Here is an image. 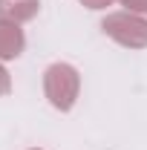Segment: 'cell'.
I'll use <instances>...</instances> for the list:
<instances>
[{
  "mask_svg": "<svg viewBox=\"0 0 147 150\" xmlns=\"http://www.w3.org/2000/svg\"><path fill=\"white\" fill-rule=\"evenodd\" d=\"M78 93H81V75L72 64H64L58 61L52 67H46L43 72V95L46 101L61 112H69L78 101Z\"/></svg>",
  "mask_w": 147,
  "mask_h": 150,
  "instance_id": "1",
  "label": "cell"
},
{
  "mask_svg": "<svg viewBox=\"0 0 147 150\" xmlns=\"http://www.w3.org/2000/svg\"><path fill=\"white\" fill-rule=\"evenodd\" d=\"M101 32L124 49H147V18L133 12H112L101 20Z\"/></svg>",
  "mask_w": 147,
  "mask_h": 150,
  "instance_id": "2",
  "label": "cell"
},
{
  "mask_svg": "<svg viewBox=\"0 0 147 150\" xmlns=\"http://www.w3.org/2000/svg\"><path fill=\"white\" fill-rule=\"evenodd\" d=\"M26 49V35L20 29V23H9L0 20V61H12L20 58Z\"/></svg>",
  "mask_w": 147,
  "mask_h": 150,
  "instance_id": "3",
  "label": "cell"
},
{
  "mask_svg": "<svg viewBox=\"0 0 147 150\" xmlns=\"http://www.w3.org/2000/svg\"><path fill=\"white\" fill-rule=\"evenodd\" d=\"M40 12V0H0V20L29 23Z\"/></svg>",
  "mask_w": 147,
  "mask_h": 150,
  "instance_id": "4",
  "label": "cell"
},
{
  "mask_svg": "<svg viewBox=\"0 0 147 150\" xmlns=\"http://www.w3.org/2000/svg\"><path fill=\"white\" fill-rule=\"evenodd\" d=\"M124 6V12H133V15H141L147 18V0H118Z\"/></svg>",
  "mask_w": 147,
  "mask_h": 150,
  "instance_id": "5",
  "label": "cell"
},
{
  "mask_svg": "<svg viewBox=\"0 0 147 150\" xmlns=\"http://www.w3.org/2000/svg\"><path fill=\"white\" fill-rule=\"evenodd\" d=\"M9 93H12V78H9L3 61H0V95H9Z\"/></svg>",
  "mask_w": 147,
  "mask_h": 150,
  "instance_id": "6",
  "label": "cell"
},
{
  "mask_svg": "<svg viewBox=\"0 0 147 150\" xmlns=\"http://www.w3.org/2000/svg\"><path fill=\"white\" fill-rule=\"evenodd\" d=\"M87 9H95V12H101V9H107V6H112L115 0H81Z\"/></svg>",
  "mask_w": 147,
  "mask_h": 150,
  "instance_id": "7",
  "label": "cell"
},
{
  "mask_svg": "<svg viewBox=\"0 0 147 150\" xmlns=\"http://www.w3.org/2000/svg\"><path fill=\"white\" fill-rule=\"evenodd\" d=\"M32 150H37V147H32Z\"/></svg>",
  "mask_w": 147,
  "mask_h": 150,
  "instance_id": "8",
  "label": "cell"
}]
</instances>
